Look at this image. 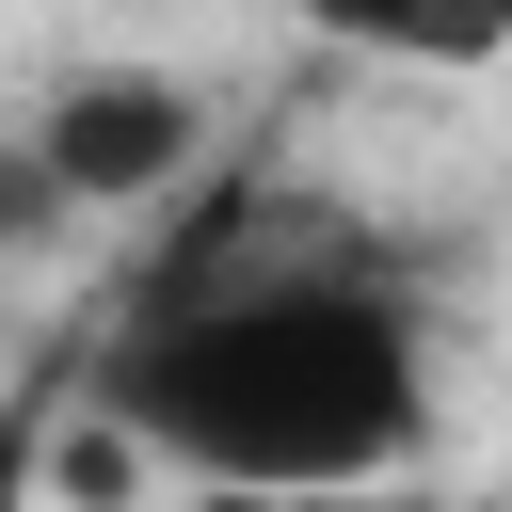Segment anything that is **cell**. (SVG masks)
<instances>
[{
	"instance_id": "obj_1",
	"label": "cell",
	"mask_w": 512,
	"mask_h": 512,
	"mask_svg": "<svg viewBox=\"0 0 512 512\" xmlns=\"http://www.w3.org/2000/svg\"><path fill=\"white\" fill-rule=\"evenodd\" d=\"M272 224H208L96 352L112 448L176 480H416L432 464V320L368 256H256Z\"/></svg>"
},
{
	"instance_id": "obj_2",
	"label": "cell",
	"mask_w": 512,
	"mask_h": 512,
	"mask_svg": "<svg viewBox=\"0 0 512 512\" xmlns=\"http://www.w3.org/2000/svg\"><path fill=\"white\" fill-rule=\"evenodd\" d=\"M32 144L64 160L80 208H160V192H192V160H208V96H192L176 64H80V80L32 112Z\"/></svg>"
},
{
	"instance_id": "obj_3",
	"label": "cell",
	"mask_w": 512,
	"mask_h": 512,
	"mask_svg": "<svg viewBox=\"0 0 512 512\" xmlns=\"http://www.w3.org/2000/svg\"><path fill=\"white\" fill-rule=\"evenodd\" d=\"M304 32H336L368 64H496L512 0H304Z\"/></svg>"
},
{
	"instance_id": "obj_4",
	"label": "cell",
	"mask_w": 512,
	"mask_h": 512,
	"mask_svg": "<svg viewBox=\"0 0 512 512\" xmlns=\"http://www.w3.org/2000/svg\"><path fill=\"white\" fill-rule=\"evenodd\" d=\"M80 224V192H64V160L32 144V128H0V256H48Z\"/></svg>"
},
{
	"instance_id": "obj_5",
	"label": "cell",
	"mask_w": 512,
	"mask_h": 512,
	"mask_svg": "<svg viewBox=\"0 0 512 512\" xmlns=\"http://www.w3.org/2000/svg\"><path fill=\"white\" fill-rule=\"evenodd\" d=\"M144 512H416V480H336V496H288V480H176Z\"/></svg>"
},
{
	"instance_id": "obj_6",
	"label": "cell",
	"mask_w": 512,
	"mask_h": 512,
	"mask_svg": "<svg viewBox=\"0 0 512 512\" xmlns=\"http://www.w3.org/2000/svg\"><path fill=\"white\" fill-rule=\"evenodd\" d=\"M0 512H48V400H0Z\"/></svg>"
}]
</instances>
